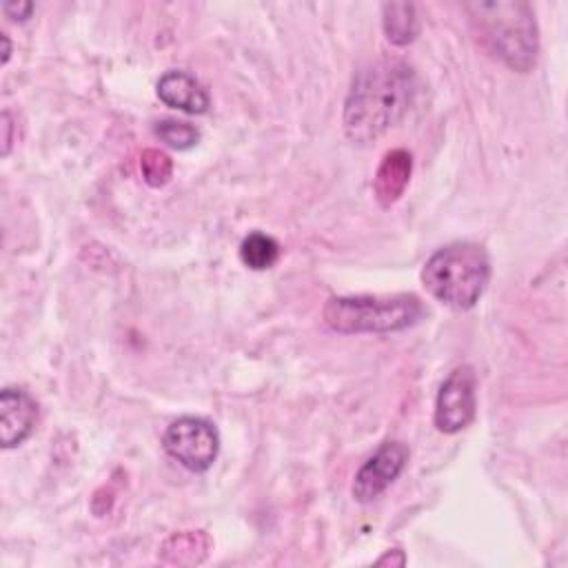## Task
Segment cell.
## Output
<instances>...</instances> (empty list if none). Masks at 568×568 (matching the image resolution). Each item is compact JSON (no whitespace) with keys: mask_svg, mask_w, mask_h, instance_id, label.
Returning <instances> with one entry per match:
<instances>
[{"mask_svg":"<svg viewBox=\"0 0 568 568\" xmlns=\"http://www.w3.org/2000/svg\"><path fill=\"white\" fill-rule=\"evenodd\" d=\"M415 95V73L402 60H379L362 69L344 102V131L353 142L366 144L408 111Z\"/></svg>","mask_w":568,"mask_h":568,"instance_id":"obj_1","label":"cell"},{"mask_svg":"<svg viewBox=\"0 0 568 568\" xmlns=\"http://www.w3.org/2000/svg\"><path fill=\"white\" fill-rule=\"evenodd\" d=\"M490 280V260L475 242H453L437 248L422 268L426 291L442 304L466 311L484 295Z\"/></svg>","mask_w":568,"mask_h":568,"instance_id":"obj_2","label":"cell"},{"mask_svg":"<svg viewBox=\"0 0 568 568\" xmlns=\"http://www.w3.org/2000/svg\"><path fill=\"white\" fill-rule=\"evenodd\" d=\"M466 11L477 24L484 42L510 69L526 73L537 60V24L526 2H468Z\"/></svg>","mask_w":568,"mask_h":568,"instance_id":"obj_3","label":"cell"},{"mask_svg":"<svg viewBox=\"0 0 568 568\" xmlns=\"http://www.w3.org/2000/svg\"><path fill=\"white\" fill-rule=\"evenodd\" d=\"M426 315L413 293L346 295L324 304V322L337 333H393L417 324Z\"/></svg>","mask_w":568,"mask_h":568,"instance_id":"obj_4","label":"cell"},{"mask_svg":"<svg viewBox=\"0 0 568 568\" xmlns=\"http://www.w3.org/2000/svg\"><path fill=\"white\" fill-rule=\"evenodd\" d=\"M162 446L186 470L204 473L220 453V435L209 419L184 415L166 426Z\"/></svg>","mask_w":568,"mask_h":568,"instance_id":"obj_5","label":"cell"},{"mask_svg":"<svg viewBox=\"0 0 568 568\" xmlns=\"http://www.w3.org/2000/svg\"><path fill=\"white\" fill-rule=\"evenodd\" d=\"M477 377L475 371L464 364L450 371V375L439 386L435 399V426L442 433H459L466 428L477 410Z\"/></svg>","mask_w":568,"mask_h":568,"instance_id":"obj_6","label":"cell"},{"mask_svg":"<svg viewBox=\"0 0 568 568\" xmlns=\"http://www.w3.org/2000/svg\"><path fill=\"white\" fill-rule=\"evenodd\" d=\"M408 446L404 442L390 439L384 442L357 470L355 479H353V497L359 504H368L373 499H377L404 470L406 462H408Z\"/></svg>","mask_w":568,"mask_h":568,"instance_id":"obj_7","label":"cell"},{"mask_svg":"<svg viewBox=\"0 0 568 568\" xmlns=\"http://www.w3.org/2000/svg\"><path fill=\"white\" fill-rule=\"evenodd\" d=\"M38 404L24 388L7 386L0 393V442L2 448L20 446L36 428Z\"/></svg>","mask_w":568,"mask_h":568,"instance_id":"obj_8","label":"cell"},{"mask_svg":"<svg viewBox=\"0 0 568 568\" xmlns=\"http://www.w3.org/2000/svg\"><path fill=\"white\" fill-rule=\"evenodd\" d=\"M155 91H158V98L166 106L178 109V111L189 113V115L206 113L209 104H211L209 93L204 91V87L184 71H166L158 80Z\"/></svg>","mask_w":568,"mask_h":568,"instance_id":"obj_9","label":"cell"},{"mask_svg":"<svg viewBox=\"0 0 568 568\" xmlns=\"http://www.w3.org/2000/svg\"><path fill=\"white\" fill-rule=\"evenodd\" d=\"M410 173H413V158L408 151L393 149L384 153L377 166V173L373 178V193L379 206L388 209L402 197L404 189L408 186Z\"/></svg>","mask_w":568,"mask_h":568,"instance_id":"obj_10","label":"cell"},{"mask_svg":"<svg viewBox=\"0 0 568 568\" xmlns=\"http://www.w3.org/2000/svg\"><path fill=\"white\" fill-rule=\"evenodd\" d=\"M384 11V18H382V24H384V33L388 38V42L397 44V47H404V44H410L417 33H419V18H417V11H415V4L410 2H388L382 7Z\"/></svg>","mask_w":568,"mask_h":568,"instance_id":"obj_11","label":"cell"},{"mask_svg":"<svg viewBox=\"0 0 568 568\" xmlns=\"http://www.w3.org/2000/svg\"><path fill=\"white\" fill-rule=\"evenodd\" d=\"M211 548L204 530H184L171 535L162 544V561L166 564H200Z\"/></svg>","mask_w":568,"mask_h":568,"instance_id":"obj_12","label":"cell"},{"mask_svg":"<svg viewBox=\"0 0 568 568\" xmlns=\"http://www.w3.org/2000/svg\"><path fill=\"white\" fill-rule=\"evenodd\" d=\"M280 257V244L275 237L253 231L248 233L240 244V260L253 268V271H266L271 268Z\"/></svg>","mask_w":568,"mask_h":568,"instance_id":"obj_13","label":"cell"},{"mask_svg":"<svg viewBox=\"0 0 568 568\" xmlns=\"http://www.w3.org/2000/svg\"><path fill=\"white\" fill-rule=\"evenodd\" d=\"M155 135L171 149H178V151H186L191 146L197 144L200 140V131L197 126L189 124V122H182V120H173V118H166V120H160L155 124Z\"/></svg>","mask_w":568,"mask_h":568,"instance_id":"obj_14","label":"cell"},{"mask_svg":"<svg viewBox=\"0 0 568 568\" xmlns=\"http://www.w3.org/2000/svg\"><path fill=\"white\" fill-rule=\"evenodd\" d=\"M140 171L149 186H164L173 175V160L160 149H144L140 155Z\"/></svg>","mask_w":568,"mask_h":568,"instance_id":"obj_15","label":"cell"},{"mask_svg":"<svg viewBox=\"0 0 568 568\" xmlns=\"http://www.w3.org/2000/svg\"><path fill=\"white\" fill-rule=\"evenodd\" d=\"M2 13L11 20H27L33 13V4L31 2H4Z\"/></svg>","mask_w":568,"mask_h":568,"instance_id":"obj_16","label":"cell"},{"mask_svg":"<svg viewBox=\"0 0 568 568\" xmlns=\"http://www.w3.org/2000/svg\"><path fill=\"white\" fill-rule=\"evenodd\" d=\"M2 129H4V138H2V153L7 155L9 153V146H11V115H9V111H4L2 113Z\"/></svg>","mask_w":568,"mask_h":568,"instance_id":"obj_17","label":"cell"},{"mask_svg":"<svg viewBox=\"0 0 568 568\" xmlns=\"http://www.w3.org/2000/svg\"><path fill=\"white\" fill-rule=\"evenodd\" d=\"M377 564L382 566V564H395V561H393L390 552H386L384 557H379V559H377ZM402 564H404V555H399V557H397V566H402Z\"/></svg>","mask_w":568,"mask_h":568,"instance_id":"obj_18","label":"cell"},{"mask_svg":"<svg viewBox=\"0 0 568 568\" xmlns=\"http://www.w3.org/2000/svg\"><path fill=\"white\" fill-rule=\"evenodd\" d=\"M2 42H4V51H2V64H7V60H9V53H11V44H9V38H7V33H2Z\"/></svg>","mask_w":568,"mask_h":568,"instance_id":"obj_19","label":"cell"}]
</instances>
